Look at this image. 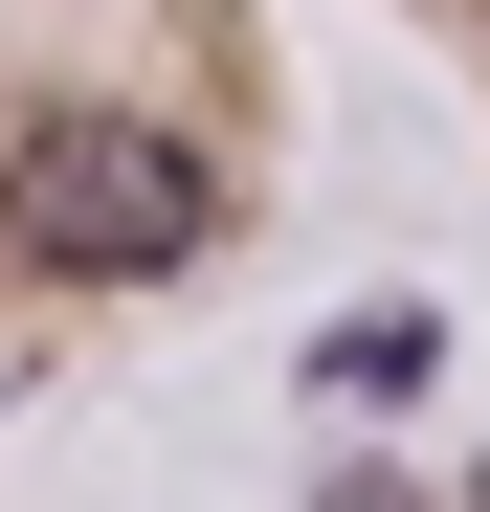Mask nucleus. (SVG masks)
<instances>
[{"instance_id": "obj_1", "label": "nucleus", "mask_w": 490, "mask_h": 512, "mask_svg": "<svg viewBox=\"0 0 490 512\" xmlns=\"http://www.w3.org/2000/svg\"><path fill=\"white\" fill-rule=\"evenodd\" d=\"M223 245V156L179 112H134V90H67L0 134V268H45V290H156V268H201Z\"/></svg>"}, {"instance_id": "obj_2", "label": "nucleus", "mask_w": 490, "mask_h": 512, "mask_svg": "<svg viewBox=\"0 0 490 512\" xmlns=\"http://www.w3.org/2000/svg\"><path fill=\"white\" fill-rule=\"evenodd\" d=\"M312 379H335V401H401V379H424V312H357V334H335Z\"/></svg>"}, {"instance_id": "obj_3", "label": "nucleus", "mask_w": 490, "mask_h": 512, "mask_svg": "<svg viewBox=\"0 0 490 512\" xmlns=\"http://www.w3.org/2000/svg\"><path fill=\"white\" fill-rule=\"evenodd\" d=\"M335 512H401V490H335Z\"/></svg>"}, {"instance_id": "obj_4", "label": "nucleus", "mask_w": 490, "mask_h": 512, "mask_svg": "<svg viewBox=\"0 0 490 512\" xmlns=\"http://www.w3.org/2000/svg\"><path fill=\"white\" fill-rule=\"evenodd\" d=\"M468 512H490V490H468Z\"/></svg>"}]
</instances>
